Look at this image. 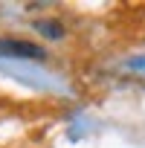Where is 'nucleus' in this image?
<instances>
[{
  "mask_svg": "<svg viewBox=\"0 0 145 148\" xmlns=\"http://www.w3.org/2000/svg\"><path fill=\"white\" fill-rule=\"evenodd\" d=\"M35 32L38 35H44V38H49V41H61L64 35H67V29H64V23H58V21H35Z\"/></svg>",
  "mask_w": 145,
  "mask_h": 148,
  "instance_id": "obj_2",
  "label": "nucleus"
},
{
  "mask_svg": "<svg viewBox=\"0 0 145 148\" xmlns=\"http://www.w3.org/2000/svg\"><path fill=\"white\" fill-rule=\"evenodd\" d=\"M0 55H9V58H29V61H44L47 49L41 44L32 41H21V38H0Z\"/></svg>",
  "mask_w": 145,
  "mask_h": 148,
  "instance_id": "obj_1",
  "label": "nucleus"
}]
</instances>
